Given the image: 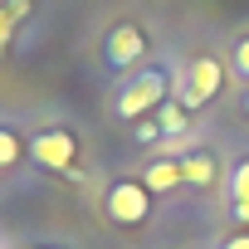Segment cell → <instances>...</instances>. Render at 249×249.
Here are the masks:
<instances>
[{"label":"cell","mask_w":249,"mask_h":249,"mask_svg":"<svg viewBox=\"0 0 249 249\" xmlns=\"http://www.w3.org/2000/svg\"><path fill=\"white\" fill-rule=\"evenodd\" d=\"M157 122H161V132H166V137L186 132V103H181V98H166V103L157 107Z\"/></svg>","instance_id":"9c48e42d"},{"label":"cell","mask_w":249,"mask_h":249,"mask_svg":"<svg viewBox=\"0 0 249 249\" xmlns=\"http://www.w3.org/2000/svg\"><path fill=\"white\" fill-rule=\"evenodd\" d=\"M15 25H20V20H15V15H10L5 5H0V54L10 49V30H15Z\"/></svg>","instance_id":"7c38bea8"},{"label":"cell","mask_w":249,"mask_h":249,"mask_svg":"<svg viewBox=\"0 0 249 249\" xmlns=\"http://www.w3.org/2000/svg\"><path fill=\"white\" fill-rule=\"evenodd\" d=\"M230 59H234V73H239V78H249V35H239V39H234V54H230Z\"/></svg>","instance_id":"8fae6325"},{"label":"cell","mask_w":249,"mask_h":249,"mask_svg":"<svg viewBox=\"0 0 249 249\" xmlns=\"http://www.w3.org/2000/svg\"><path fill=\"white\" fill-rule=\"evenodd\" d=\"M157 137H166V132H161V122H142V127H137V142H142V147L157 142Z\"/></svg>","instance_id":"4fadbf2b"},{"label":"cell","mask_w":249,"mask_h":249,"mask_svg":"<svg viewBox=\"0 0 249 249\" xmlns=\"http://www.w3.org/2000/svg\"><path fill=\"white\" fill-rule=\"evenodd\" d=\"M161 103H166V73H161V69H147V73H137L127 88L117 93V117L137 122L142 112H152V107H161Z\"/></svg>","instance_id":"7a4b0ae2"},{"label":"cell","mask_w":249,"mask_h":249,"mask_svg":"<svg viewBox=\"0 0 249 249\" xmlns=\"http://www.w3.org/2000/svg\"><path fill=\"white\" fill-rule=\"evenodd\" d=\"M230 210L249 225V157H239L230 171Z\"/></svg>","instance_id":"ba28073f"},{"label":"cell","mask_w":249,"mask_h":249,"mask_svg":"<svg viewBox=\"0 0 249 249\" xmlns=\"http://www.w3.org/2000/svg\"><path fill=\"white\" fill-rule=\"evenodd\" d=\"M142 186H147V191H171V186H181V157H157V161L147 166Z\"/></svg>","instance_id":"52a82bcc"},{"label":"cell","mask_w":249,"mask_h":249,"mask_svg":"<svg viewBox=\"0 0 249 249\" xmlns=\"http://www.w3.org/2000/svg\"><path fill=\"white\" fill-rule=\"evenodd\" d=\"M220 88H225V64L215 59V54H196L191 64H186V83H181V103H186V112L191 107H205V103H215L220 98Z\"/></svg>","instance_id":"6da1fadb"},{"label":"cell","mask_w":249,"mask_h":249,"mask_svg":"<svg viewBox=\"0 0 249 249\" xmlns=\"http://www.w3.org/2000/svg\"><path fill=\"white\" fill-rule=\"evenodd\" d=\"M142 54H147V35H142V25L122 20V25L107 30V39H103V59H107V69H127V64H137Z\"/></svg>","instance_id":"5b68a950"},{"label":"cell","mask_w":249,"mask_h":249,"mask_svg":"<svg viewBox=\"0 0 249 249\" xmlns=\"http://www.w3.org/2000/svg\"><path fill=\"white\" fill-rule=\"evenodd\" d=\"M225 249H249V230H244V234H230V239H225Z\"/></svg>","instance_id":"5bb4252c"},{"label":"cell","mask_w":249,"mask_h":249,"mask_svg":"<svg viewBox=\"0 0 249 249\" xmlns=\"http://www.w3.org/2000/svg\"><path fill=\"white\" fill-rule=\"evenodd\" d=\"M181 181L210 191V186L220 181V161H215V152H205V147H200V152H186V157H181Z\"/></svg>","instance_id":"8992f818"},{"label":"cell","mask_w":249,"mask_h":249,"mask_svg":"<svg viewBox=\"0 0 249 249\" xmlns=\"http://www.w3.org/2000/svg\"><path fill=\"white\" fill-rule=\"evenodd\" d=\"M20 152H25V142L15 137V127H0V171L15 166V161H20Z\"/></svg>","instance_id":"30bf717a"},{"label":"cell","mask_w":249,"mask_h":249,"mask_svg":"<svg viewBox=\"0 0 249 249\" xmlns=\"http://www.w3.org/2000/svg\"><path fill=\"white\" fill-rule=\"evenodd\" d=\"M152 215V191L142 186V181H117L112 191H107V220H117V225H142Z\"/></svg>","instance_id":"277c9868"},{"label":"cell","mask_w":249,"mask_h":249,"mask_svg":"<svg viewBox=\"0 0 249 249\" xmlns=\"http://www.w3.org/2000/svg\"><path fill=\"white\" fill-rule=\"evenodd\" d=\"M30 157L44 166V171H73L78 161V137L69 127H44L35 142H30Z\"/></svg>","instance_id":"3957f363"}]
</instances>
